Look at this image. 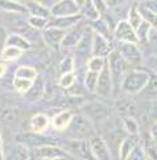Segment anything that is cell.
<instances>
[{"instance_id":"4dcf8cb0","label":"cell","mask_w":157,"mask_h":160,"mask_svg":"<svg viewBox=\"0 0 157 160\" xmlns=\"http://www.w3.org/2000/svg\"><path fill=\"white\" fill-rule=\"evenodd\" d=\"M107 65V58H100V57H91L88 61H87V64H86V69L87 72H94V73H100L103 69H104V66Z\"/></svg>"},{"instance_id":"5bb4252c","label":"cell","mask_w":157,"mask_h":160,"mask_svg":"<svg viewBox=\"0 0 157 160\" xmlns=\"http://www.w3.org/2000/svg\"><path fill=\"white\" fill-rule=\"evenodd\" d=\"M91 48H93V32H91V28H90V29L87 31V33L81 40V42L74 48L75 49V56L81 60H85V62L87 64V61L93 57Z\"/></svg>"},{"instance_id":"ac0fdd59","label":"cell","mask_w":157,"mask_h":160,"mask_svg":"<svg viewBox=\"0 0 157 160\" xmlns=\"http://www.w3.org/2000/svg\"><path fill=\"white\" fill-rule=\"evenodd\" d=\"M50 126V119L46 114L44 112H37L31 118V132L35 134H44L45 131L48 130V127Z\"/></svg>"},{"instance_id":"cb8c5ba5","label":"cell","mask_w":157,"mask_h":160,"mask_svg":"<svg viewBox=\"0 0 157 160\" xmlns=\"http://www.w3.org/2000/svg\"><path fill=\"white\" fill-rule=\"evenodd\" d=\"M0 9L9 13H28L26 7L22 2H15V0H0Z\"/></svg>"},{"instance_id":"7bdbcfd3","label":"cell","mask_w":157,"mask_h":160,"mask_svg":"<svg viewBox=\"0 0 157 160\" xmlns=\"http://www.w3.org/2000/svg\"><path fill=\"white\" fill-rule=\"evenodd\" d=\"M140 4L143 5L145 9L150 11L157 15V0H149V2H140Z\"/></svg>"},{"instance_id":"d590c367","label":"cell","mask_w":157,"mask_h":160,"mask_svg":"<svg viewBox=\"0 0 157 160\" xmlns=\"http://www.w3.org/2000/svg\"><path fill=\"white\" fill-rule=\"evenodd\" d=\"M35 82V81H33ZM32 81H28V79H21V78H15L13 77V81H12V86L16 91H19L21 94H25L28 90L32 88Z\"/></svg>"},{"instance_id":"30bf717a","label":"cell","mask_w":157,"mask_h":160,"mask_svg":"<svg viewBox=\"0 0 157 160\" xmlns=\"http://www.w3.org/2000/svg\"><path fill=\"white\" fill-rule=\"evenodd\" d=\"M17 143L26 146L28 148H38L42 146H48V144H57V142H53L50 138L45 136L44 134H35V132H26V134H21L17 136Z\"/></svg>"},{"instance_id":"816d5d0a","label":"cell","mask_w":157,"mask_h":160,"mask_svg":"<svg viewBox=\"0 0 157 160\" xmlns=\"http://www.w3.org/2000/svg\"><path fill=\"white\" fill-rule=\"evenodd\" d=\"M31 160H32V159H31Z\"/></svg>"},{"instance_id":"4316f807","label":"cell","mask_w":157,"mask_h":160,"mask_svg":"<svg viewBox=\"0 0 157 160\" xmlns=\"http://www.w3.org/2000/svg\"><path fill=\"white\" fill-rule=\"evenodd\" d=\"M81 15L83 19H88L91 21H97L98 19H100V13L94 7L93 2H83L81 4Z\"/></svg>"},{"instance_id":"f907efd6","label":"cell","mask_w":157,"mask_h":160,"mask_svg":"<svg viewBox=\"0 0 157 160\" xmlns=\"http://www.w3.org/2000/svg\"><path fill=\"white\" fill-rule=\"evenodd\" d=\"M0 62H2V58H0Z\"/></svg>"},{"instance_id":"b9f144b4","label":"cell","mask_w":157,"mask_h":160,"mask_svg":"<svg viewBox=\"0 0 157 160\" xmlns=\"http://www.w3.org/2000/svg\"><path fill=\"white\" fill-rule=\"evenodd\" d=\"M145 65H147V66L149 68V69L153 72V74H157V50H156V52H153L152 54L149 56L148 62H147Z\"/></svg>"},{"instance_id":"5b68a950","label":"cell","mask_w":157,"mask_h":160,"mask_svg":"<svg viewBox=\"0 0 157 160\" xmlns=\"http://www.w3.org/2000/svg\"><path fill=\"white\" fill-rule=\"evenodd\" d=\"M81 4L75 0H59L50 8V16L53 18H69L81 13Z\"/></svg>"},{"instance_id":"836d02e7","label":"cell","mask_w":157,"mask_h":160,"mask_svg":"<svg viewBox=\"0 0 157 160\" xmlns=\"http://www.w3.org/2000/svg\"><path fill=\"white\" fill-rule=\"evenodd\" d=\"M98 77L99 74L94 72H86L85 77H83V85H85L86 90L90 91V93H95V90H97Z\"/></svg>"},{"instance_id":"8992f818","label":"cell","mask_w":157,"mask_h":160,"mask_svg":"<svg viewBox=\"0 0 157 160\" xmlns=\"http://www.w3.org/2000/svg\"><path fill=\"white\" fill-rule=\"evenodd\" d=\"M116 50L120 54V57L124 60L127 64L131 65H137L141 64L143 60V53L140 50L137 44H131V42H116Z\"/></svg>"},{"instance_id":"7dc6e473","label":"cell","mask_w":157,"mask_h":160,"mask_svg":"<svg viewBox=\"0 0 157 160\" xmlns=\"http://www.w3.org/2000/svg\"><path fill=\"white\" fill-rule=\"evenodd\" d=\"M0 160H4V147H3V138H2V130H0Z\"/></svg>"},{"instance_id":"603a6c76","label":"cell","mask_w":157,"mask_h":160,"mask_svg":"<svg viewBox=\"0 0 157 160\" xmlns=\"http://www.w3.org/2000/svg\"><path fill=\"white\" fill-rule=\"evenodd\" d=\"M44 89H45L44 81H42L40 77H37L36 81L32 83V88L24 94V95H25V99L29 101V102L38 101V99H40L41 97H42V94H44Z\"/></svg>"},{"instance_id":"ba28073f","label":"cell","mask_w":157,"mask_h":160,"mask_svg":"<svg viewBox=\"0 0 157 160\" xmlns=\"http://www.w3.org/2000/svg\"><path fill=\"white\" fill-rule=\"evenodd\" d=\"M88 29H90V27H87L83 21L78 22L75 27H73L69 31H66L61 47L62 48H75L77 45L81 42V40L87 33Z\"/></svg>"},{"instance_id":"ee69618b","label":"cell","mask_w":157,"mask_h":160,"mask_svg":"<svg viewBox=\"0 0 157 160\" xmlns=\"http://www.w3.org/2000/svg\"><path fill=\"white\" fill-rule=\"evenodd\" d=\"M149 138L155 146H157V122H155L149 128Z\"/></svg>"},{"instance_id":"8fae6325","label":"cell","mask_w":157,"mask_h":160,"mask_svg":"<svg viewBox=\"0 0 157 160\" xmlns=\"http://www.w3.org/2000/svg\"><path fill=\"white\" fill-rule=\"evenodd\" d=\"M93 56L100 58H108V56L114 52V47L108 38L93 32Z\"/></svg>"},{"instance_id":"ab89813d","label":"cell","mask_w":157,"mask_h":160,"mask_svg":"<svg viewBox=\"0 0 157 160\" xmlns=\"http://www.w3.org/2000/svg\"><path fill=\"white\" fill-rule=\"evenodd\" d=\"M75 82V73H66V74H61V77L58 79V83L62 89H69L71 88Z\"/></svg>"},{"instance_id":"9a60e30c","label":"cell","mask_w":157,"mask_h":160,"mask_svg":"<svg viewBox=\"0 0 157 160\" xmlns=\"http://www.w3.org/2000/svg\"><path fill=\"white\" fill-rule=\"evenodd\" d=\"M32 152L35 153V156L37 160H45V159H53V158H59V156H66L67 153L65 150L59 146L55 144H48V146H42L32 150Z\"/></svg>"},{"instance_id":"7a4b0ae2","label":"cell","mask_w":157,"mask_h":160,"mask_svg":"<svg viewBox=\"0 0 157 160\" xmlns=\"http://www.w3.org/2000/svg\"><path fill=\"white\" fill-rule=\"evenodd\" d=\"M107 66H108V70L111 74V79H112V85H114V90L115 88H119L121 86V81L124 76L127 74V66L128 64L120 57V54L114 50L107 58Z\"/></svg>"},{"instance_id":"74e56055","label":"cell","mask_w":157,"mask_h":160,"mask_svg":"<svg viewBox=\"0 0 157 160\" xmlns=\"http://www.w3.org/2000/svg\"><path fill=\"white\" fill-rule=\"evenodd\" d=\"M74 68H75V61L71 56H67L65 58L61 61L59 64V72L61 74H66V73H73L74 72Z\"/></svg>"},{"instance_id":"8d00e7d4","label":"cell","mask_w":157,"mask_h":160,"mask_svg":"<svg viewBox=\"0 0 157 160\" xmlns=\"http://www.w3.org/2000/svg\"><path fill=\"white\" fill-rule=\"evenodd\" d=\"M150 31H152V28H150V25L148 24L147 21H143L141 24L139 25L137 29H135L139 41H148V37H149Z\"/></svg>"},{"instance_id":"d6a6232c","label":"cell","mask_w":157,"mask_h":160,"mask_svg":"<svg viewBox=\"0 0 157 160\" xmlns=\"http://www.w3.org/2000/svg\"><path fill=\"white\" fill-rule=\"evenodd\" d=\"M127 21L130 22V25L133 28V29H137L139 25L144 21L143 18H141V15H140V12H139V9H137V4H135L133 7H131L130 11H128Z\"/></svg>"},{"instance_id":"f35d334b","label":"cell","mask_w":157,"mask_h":160,"mask_svg":"<svg viewBox=\"0 0 157 160\" xmlns=\"http://www.w3.org/2000/svg\"><path fill=\"white\" fill-rule=\"evenodd\" d=\"M117 110H119V112L123 114V117H132L133 118L135 106L130 101H120L119 103H117Z\"/></svg>"},{"instance_id":"3957f363","label":"cell","mask_w":157,"mask_h":160,"mask_svg":"<svg viewBox=\"0 0 157 160\" xmlns=\"http://www.w3.org/2000/svg\"><path fill=\"white\" fill-rule=\"evenodd\" d=\"M62 148L67 155H73L78 160H95L93 156L88 140L85 139H67Z\"/></svg>"},{"instance_id":"f6af8a7d","label":"cell","mask_w":157,"mask_h":160,"mask_svg":"<svg viewBox=\"0 0 157 160\" xmlns=\"http://www.w3.org/2000/svg\"><path fill=\"white\" fill-rule=\"evenodd\" d=\"M7 32H5L4 28L0 25V53H2V50L5 48V44H7Z\"/></svg>"},{"instance_id":"d4e9b609","label":"cell","mask_w":157,"mask_h":160,"mask_svg":"<svg viewBox=\"0 0 157 160\" xmlns=\"http://www.w3.org/2000/svg\"><path fill=\"white\" fill-rule=\"evenodd\" d=\"M31 42L29 41H26V40L17 35V33H11V35H8L7 37V44H5V47H13V48H17L20 50H28L31 48Z\"/></svg>"},{"instance_id":"44dd1931","label":"cell","mask_w":157,"mask_h":160,"mask_svg":"<svg viewBox=\"0 0 157 160\" xmlns=\"http://www.w3.org/2000/svg\"><path fill=\"white\" fill-rule=\"evenodd\" d=\"M83 21L82 15H75V16H69V18H54V19H50V25L55 27V28H59V29H64V31H69L70 28L75 27L78 22Z\"/></svg>"},{"instance_id":"6da1fadb","label":"cell","mask_w":157,"mask_h":160,"mask_svg":"<svg viewBox=\"0 0 157 160\" xmlns=\"http://www.w3.org/2000/svg\"><path fill=\"white\" fill-rule=\"evenodd\" d=\"M150 78V73L145 69H132L128 70L121 81V91L127 94H140L147 86Z\"/></svg>"},{"instance_id":"2e32d148","label":"cell","mask_w":157,"mask_h":160,"mask_svg":"<svg viewBox=\"0 0 157 160\" xmlns=\"http://www.w3.org/2000/svg\"><path fill=\"white\" fill-rule=\"evenodd\" d=\"M66 31L59 29V28L55 27H48L45 31H42V40L45 41V44L49 45L52 48H58L61 44H62V40L65 37Z\"/></svg>"},{"instance_id":"484cf974","label":"cell","mask_w":157,"mask_h":160,"mask_svg":"<svg viewBox=\"0 0 157 160\" xmlns=\"http://www.w3.org/2000/svg\"><path fill=\"white\" fill-rule=\"evenodd\" d=\"M140 94L145 99H157V74H150L147 86Z\"/></svg>"},{"instance_id":"1f68e13d","label":"cell","mask_w":157,"mask_h":160,"mask_svg":"<svg viewBox=\"0 0 157 160\" xmlns=\"http://www.w3.org/2000/svg\"><path fill=\"white\" fill-rule=\"evenodd\" d=\"M137 9H139L140 15H141L143 20L147 21L148 24L150 25V28L157 32V15L153 13V12H150V11H148V9H145L140 3H137Z\"/></svg>"},{"instance_id":"52a82bcc","label":"cell","mask_w":157,"mask_h":160,"mask_svg":"<svg viewBox=\"0 0 157 160\" xmlns=\"http://www.w3.org/2000/svg\"><path fill=\"white\" fill-rule=\"evenodd\" d=\"M112 36L116 40V42H131V44H137L139 40L136 36V32L130 25L127 20H119L117 24L114 28Z\"/></svg>"},{"instance_id":"83f0119b","label":"cell","mask_w":157,"mask_h":160,"mask_svg":"<svg viewBox=\"0 0 157 160\" xmlns=\"http://www.w3.org/2000/svg\"><path fill=\"white\" fill-rule=\"evenodd\" d=\"M38 77V73L35 68L32 66H19L15 72V78H21V79H28V81H36Z\"/></svg>"},{"instance_id":"f546056e","label":"cell","mask_w":157,"mask_h":160,"mask_svg":"<svg viewBox=\"0 0 157 160\" xmlns=\"http://www.w3.org/2000/svg\"><path fill=\"white\" fill-rule=\"evenodd\" d=\"M26 22L37 32L38 31H45L48 27H50V19L41 18V16H29Z\"/></svg>"},{"instance_id":"d6986e66","label":"cell","mask_w":157,"mask_h":160,"mask_svg":"<svg viewBox=\"0 0 157 160\" xmlns=\"http://www.w3.org/2000/svg\"><path fill=\"white\" fill-rule=\"evenodd\" d=\"M73 118H74V114L69 110H64L61 112H57L55 115L53 117V119L50 121V124L52 127L57 131H64L67 130V127L70 126Z\"/></svg>"},{"instance_id":"60d3db41","label":"cell","mask_w":157,"mask_h":160,"mask_svg":"<svg viewBox=\"0 0 157 160\" xmlns=\"http://www.w3.org/2000/svg\"><path fill=\"white\" fill-rule=\"evenodd\" d=\"M127 160H148L147 153L144 151V147L141 144H139L135 150L130 153V156L127 158Z\"/></svg>"},{"instance_id":"f1b7e54d","label":"cell","mask_w":157,"mask_h":160,"mask_svg":"<svg viewBox=\"0 0 157 160\" xmlns=\"http://www.w3.org/2000/svg\"><path fill=\"white\" fill-rule=\"evenodd\" d=\"M22 56V50L13 48V47H5L2 53H0V58H2V62H12L19 60Z\"/></svg>"},{"instance_id":"ffe728a7","label":"cell","mask_w":157,"mask_h":160,"mask_svg":"<svg viewBox=\"0 0 157 160\" xmlns=\"http://www.w3.org/2000/svg\"><path fill=\"white\" fill-rule=\"evenodd\" d=\"M31 148L21 144V143H16V144L11 148V150L4 153V160H31Z\"/></svg>"},{"instance_id":"7402d4cb","label":"cell","mask_w":157,"mask_h":160,"mask_svg":"<svg viewBox=\"0 0 157 160\" xmlns=\"http://www.w3.org/2000/svg\"><path fill=\"white\" fill-rule=\"evenodd\" d=\"M26 7L29 16H41V18H50V9L41 3V2H22Z\"/></svg>"},{"instance_id":"277c9868","label":"cell","mask_w":157,"mask_h":160,"mask_svg":"<svg viewBox=\"0 0 157 160\" xmlns=\"http://www.w3.org/2000/svg\"><path fill=\"white\" fill-rule=\"evenodd\" d=\"M69 131L74 135L71 139H85L88 140L91 136H94V126L93 122L88 121L85 115H74L73 121L70 123Z\"/></svg>"},{"instance_id":"c3c4849f","label":"cell","mask_w":157,"mask_h":160,"mask_svg":"<svg viewBox=\"0 0 157 160\" xmlns=\"http://www.w3.org/2000/svg\"><path fill=\"white\" fill-rule=\"evenodd\" d=\"M5 72H7V66H5L4 62H0V78L4 76Z\"/></svg>"},{"instance_id":"e575fe53","label":"cell","mask_w":157,"mask_h":160,"mask_svg":"<svg viewBox=\"0 0 157 160\" xmlns=\"http://www.w3.org/2000/svg\"><path fill=\"white\" fill-rule=\"evenodd\" d=\"M123 127L128 135H137L139 132V124L132 117H123Z\"/></svg>"},{"instance_id":"bcb514c9","label":"cell","mask_w":157,"mask_h":160,"mask_svg":"<svg viewBox=\"0 0 157 160\" xmlns=\"http://www.w3.org/2000/svg\"><path fill=\"white\" fill-rule=\"evenodd\" d=\"M149 115L152 119H155V122H157V103L152 105L149 108Z\"/></svg>"},{"instance_id":"e0dca14e","label":"cell","mask_w":157,"mask_h":160,"mask_svg":"<svg viewBox=\"0 0 157 160\" xmlns=\"http://www.w3.org/2000/svg\"><path fill=\"white\" fill-rule=\"evenodd\" d=\"M140 144L137 135H127L119 146V160H127L130 153Z\"/></svg>"},{"instance_id":"7c38bea8","label":"cell","mask_w":157,"mask_h":160,"mask_svg":"<svg viewBox=\"0 0 157 160\" xmlns=\"http://www.w3.org/2000/svg\"><path fill=\"white\" fill-rule=\"evenodd\" d=\"M83 114L91 122H100L108 117V107L102 102H90L83 106Z\"/></svg>"},{"instance_id":"681fc988","label":"cell","mask_w":157,"mask_h":160,"mask_svg":"<svg viewBox=\"0 0 157 160\" xmlns=\"http://www.w3.org/2000/svg\"><path fill=\"white\" fill-rule=\"evenodd\" d=\"M45 160H69L67 156H59V158H53V159H45Z\"/></svg>"},{"instance_id":"9c48e42d","label":"cell","mask_w":157,"mask_h":160,"mask_svg":"<svg viewBox=\"0 0 157 160\" xmlns=\"http://www.w3.org/2000/svg\"><path fill=\"white\" fill-rule=\"evenodd\" d=\"M88 144H90V148H91L93 156L95 160H114L107 142L103 138H100L98 135H94L88 139Z\"/></svg>"},{"instance_id":"4fadbf2b","label":"cell","mask_w":157,"mask_h":160,"mask_svg":"<svg viewBox=\"0 0 157 160\" xmlns=\"http://www.w3.org/2000/svg\"><path fill=\"white\" fill-rule=\"evenodd\" d=\"M95 93H97L98 95H100V97H103V98H110V97L112 95V93H114V85H112L111 74H110L107 65H106L104 69L99 73Z\"/></svg>"}]
</instances>
